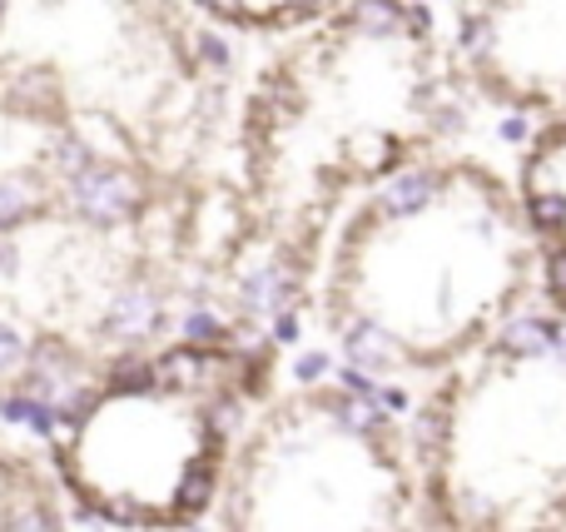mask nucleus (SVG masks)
<instances>
[{"label":"nucleus","mask_w":566,"mask_h":532,"mask_svg":"<svg viewBox=\"0 0 566 532\" xmlns=\"http://www.w3.org/2000/svg\"><path fill=\"white\" fill-rule=\"evenodd\" d=\"M517 195L542 244V279H552V304L566 309V115L532 135L517 169Z\"/></svg>","instance_id":"nucleus-6"},{"label":"nucleus","mask_w":566,"mask_h":532,"mask_svg":"<svg viewBox=\"0 0 566 532\" xmlns=\"http://www.w3.org/2000/svg\"><path fill=\"white\" fill-rule=\"evenodd\" d=\"M542 289L517 179L468 155H422L338 215L318 319L353 368L442 378Z\"/></svg>","instance_id":"nucleus-1"},{"label":"nucleus","mask_w":566,"mask_h":532,"mask_svg":"<svg viewBox=\"0 0 566 532\" xmlns=\"http://www.w3.org/2000/svg\"><path fill=\"white\" fill-rule=\"evenodd\" d=\"M343 6H348V0H195V10H205V15L219 20V25L264 30V35L323 25V20Z\"/></svg>","instance_id":"nucleus-7"},{"label":"nucleus","mask_w":566,"mask_h":532,"mask_svg":"<svg viewBox=\"0 0 566 532\" xmlns=\"http://www.w3.org/2000/svg\"><path fill=\"white\" fill-rule=\"evenodd\" d=\"M562 532H566V528H562Z\"/></svg>","instance_id":"nucleus-11"},{"label":"nucleus","mask_w":566,"mask_h":532,"mask_svg":"<svg viewBox=\"0 0 566 532\" xmlns=\"http://www.w3.org/2000/svg\"><path fill=\"white\" fill-rule=\"evenodd\" d=\"M412 453L432 532H562L566 309L532 299L448 368Z\"/></svg>","instance_id":"nucleus-3"},{"label":"nucleus","mask_w":566,"mask_h":532,"mask_svg":"<svg viewBox=\"0 0 566 532\" xmlns=\"http://www.w3.org/2000/svg\"><path fill=\"white\" fill-rule=\"evenodd\" d=\"M219 532H428L412 434L348 384H303L244 428Z\"/></svg>","instance_id":"nucleus-4"},{"label":"nucleus","mask_w":566,"mask_h":532,"mask_svg":"<svg viewBox=\"0 0 566 532\" xmlns=\"http://www.w3.org/2000/svg\"><path fill=\"white\" fill-rule=\"evenodd\" d=\"M452 65L512 115H566V0H462Z\"/></svg>","instance_id":"nucleus-5"},{"label":"nucleus","mask_w":566,"mask_h":532,"mask_svg":"<svg viewBox=\"0 0 566 532\" xmlns=\"http://www.w3.org/2000/svg\"><path fill=\"white\" fill-rule=\"evenodd\" d=\"M20 364H25V338H20L10 324H0V378L20 374Z\"/></svg>","instance_id":"nucleus-10"},{"label":"nucleus","mask_w":566,"mask_h":532,"mask_svg":"<svg viewBox=\"0 0 566 532\" xmlns=\"http://www.w3.org/2000/svg\"><path fill=\"white\" fill-rule=\"evenodd\" d=\"M0 532H60V513L45 503V498L30 493V498H20V503L6 513Z\"/></svg>","instance_id":"nucleus-9"},{"label":"nucleus","mask_w":566,"mask_h":532,"mask_svg":"<svg viewBox=\"0 0 566 532\" xmlns=\"http://www.w3.org/2000/svg\"><path fill=\"white\" fill-rule=\"evenodd\" d=\"M448 115V60L422 6L348 0L264 95V179L293 239H318L343 195L432 155Z\"/></svg>","instance_id":"nucleus-2"},{"label":"nucleus","mask_w":566,"mask_h":532,"mask_svg":"<svg viewBox=\"0 0 566 532\" xmlns=\"http://www.w3.org/2000/svg\"><path fill=\"white\" fill-rule=\"evenodd\" d=\"M105 324H109V334H119V338H145V334H155V328H159V304H155V294H145V289H125V294H115V304H109Z\"/></svg>","instance_id":"nucleus-8"}]
</instances>
